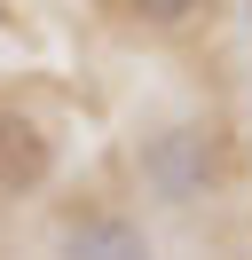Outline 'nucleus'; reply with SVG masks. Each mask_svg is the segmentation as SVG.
<instances>
[{
	"mask_svg": "<svg viewBox=\"0 0 252 260\" xmlns=\"http://www.w3.org/2000/svg\"><path fill=\"white\" fill-rule=\"evenodd\" d=\"M126 8H134L142 24H189L197 16V0H126Z\"/></svg>",
	"mask_w": 252,
	"mask_h": 260,
	"instance_id": "20e7f679",
	"label": "nucleus"
},
{
	"mask_svg": "<svg viewBox=\"0 0 252 260\" xmlns=\"http://www.w3.org/2000/svg\"><path fill=\"white\" fill-rule=\"evenodd\" d=\"M47 174H55V142H47V126L24 118V111H0V197H32Z\"/></svg>",
	"mask_w": 252,
	"mask_h": 260,
	"instance_id": "f03ea898",
	"label": "nucleus"
},
{
	"mask_svg": "<svg viewBox=\"0 0 252 260\" xmlns=\"http://www.w3.org/2000/svg\"><path fill=\"white\" fill-rule=\"evenodd\" d=\"M71 260H150V237H142L126 213H103L71 237Z\"/></svg>",
	"mask_w": 252,
	"mask_h": 260,
	"instance_id": "7ed1b4c3",
	"label": "nucleus"
},
{
	"mask_svg": "<svg viewBox=\"0 0 252 260\" xmlns=\"http://www.w3.org/2000/svg\"><path fill=\"white\" fill-rule=\"evenodd\" d=\"M205 134L197 126H166L150 134V150H142V181H150L166 205H189V197H205Z\"/></svg>",
	"mask_w": 252,
	"mask_h": 260,
	"instance_id": "f257e3e1",
	"label": "nucleus"
}]
</instances>
